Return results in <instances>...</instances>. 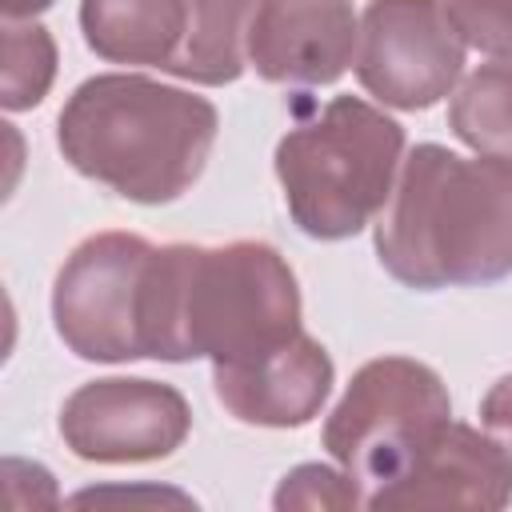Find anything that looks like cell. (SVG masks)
Segmentation results:
<instances>
[{"label": "cell", "instance_id": "8992f818", "mask_svg": "<svg viewBox=\"0 0 512 512\" xmlns=\"http://www.w3.org/2000/svg\"><path fill=\"white\" fill-rule=\"evenodd\" d=\"M152 244L132 232L88 236L56 272L52 320L60 340L80 360L124 364L140 360L136 300Z\"/></svg>", "mask_w": 512, "mask_h": 512}, {"label": "cell", "instance_id": "ac0fdd59", "mask_svg": "<svg viewBox=\"0 0 512 512\" xmlns=\"http://www.w3.org/2000/svg\"><path fill=\"white\" fill-rule=\"evenodd\" d=\"M68 504L84 508V504H192V500L168 488H88Z\"/></svg>", "mask_w": 512, "mask_h": 512}, {"label": "cell", "instance_id": "52a82bcc", "mask_svg": "<svg viewBox=\"0 0 512 512\" xmlns=\"http://www.w3.org/2000/svg\"><path fill=\"white\" fill-rule=\"evenodd\" d=\"M356 80L388 108H432L464 72V40L444 0H368L356 40Z\"/></svg>", "mask_w": 512, "mask_h": 512}, {"label": "cell", "instance_id": "5bb4252c", "mask_svg": "<svg viewBox=\"0 0 512 512\" xmlns=\"http://www.w3.org/2000/svg\"><path fill=\"white\" fill-rule=\"evenodd\" d=\"M448 124L472 152L512 160V60L468 72L452 92Z\"/></svg>", "mask_w": 512, "mask_h": 512}, {"label": "cell", "instance_id": "277c9868", "mask_svg": "<svg viewBox=\"0 0 512 512\" xmlns=\"http://www.w3.org/2000/svg\"><path fill=\"white\" fill-rule=\"evenodd\" d=\"M404 156V132L360 96H336L276 144V176L300 232L356 236L384 212Z\"/></svg>", "mask_w": 512, "mask_h": 512}, {"label": "cell", "instance_id": "9c48e42d", "mask_svg": "<svg viewBox=\"0 0 512 512\" xmlns=\"http://www.w3.org/2000/svg\"><path fill=\"white\" fill-rule=\"evenodd\" d=\"M512 500V452L488 432L448 420L420 456L388 484L368 492L376 512H424V508H468L496 512Z\"/></svg>", "mask_w": 512, "mask_h": 512}, {"label": "cell", "instance_id": "4fadbf2b", "mask_svg": "<svg viewBox=\"0 0 512 512\" xmlns=\"http://www.w3.org/2000/svg\"><path fill=\"white\" fill-rule=\"evenodd\" d=\"M264 0H188V28L172 76L192 84H232L248 68V40Z\"/></svg>", "mask_w": 512, "mask_h": 512}, {"label": "cell", "instance_id": "ffe728a7", "mask_svg": "<svg viewBox=\"0 0 512 512\" xmlns=\"http://www.w3.org/2000/svg\"><path fill=\"white\" fill-rule=\"evenodd\" d=\"M4 4V16L8 20H32L36 12H44L52 0H0Z\"/></svg>", "mask_w": 512, "mask_h": 512}, {"label": "cell", "instance_id": "5b68a950", "mask_svg": "<svg viewBox=\"0 0 512 512\" xmlns=\"http://www.w3.org/2000/svg\"><path fill=\"white\" fill-rule=\"evenodd\" d=\"M448 416V388L428 364L380 356L368 360L344 388L324 424V448L352 480H360V488L376 492L420 456Z\"/></svg>", "mask_w": 512, "mask_h": 512}, {"label": "cell", "instance_id": "9a60e30c", "mask_svg": "<svg viewBox=\"0 0 512 512\" xmlns=\"http://www.w3.org/2000/svg\"><path fill=\"white\" fill-rule=\"evenodd\" d=\"M4 108L24 112L44 100L56 76V44L36 20H4Z\"/></svg>", "mask_w": 512, "mask_h": 512}, {"label": "cell", "instance_id": "7a4b0ae2", "mask_svg": "<svg viewBox=\"0 0 512 512\" xmlns=\"http://www.w3.org/2000/svg\"><path fill=\"white\" fill-rule=\"evenodd\" d=\"M376 256L408 288L492 284L512 272V160L420 144L376 220Z\"/></svg>", "mask_w": 512, "mask_h": 512}, {"label": "cell", "instance_id": "30bf717a", "mask_svg": "<svg viewBox=\"0 0 512 512\" xmlns=\"http://www.w3.org/2000/svg\"><path fill=\"white\" fill-rule=\"evenodd\" d=\"M352 0H264L248 40V64L272 84H332L356 60Z\"/></svg>", "mask_w": 512, "mask_h": 512}, {"label": "cell", "instance_id": "8fae6325", "mask_svg": "<svg viewBox=\"0 0 512 512\" xmlns=\"http://www.w3.org/2000/svg\"><path fill=\"white\" fill-rule=\"evenodd\" d=\"M212 384H216V400L240 424L300 428L324 408L332 392V360L324 344L300 332L260 360L216 364Z\"/></svg>", "mask_w": 512, "mask_h": 512}, {"label": "cell", "instance_id": "d6986e66", "mask_svg": "<svg viewBox=\"0 0 512 512\" xmlns=\"http://www.w3.org/2000/svg\"><path fill=\"white\" fill-rule=\"evenodd\" d=\"M480 420H484V428L512 452V376H500V380L488 388V396H484V404H480Z\"/></svg>", "mask_w": 512, "mask_h": 512}, {"label": "cell", "instance_id": "3957f363", "mask_svg": "<svg viewBox=\"0 0 512 512\" xmlns=\"http://www.w3.org/2000/svg\"><path fill=\"white\" fill-rule=\"evenodd\" d=\"M216 128L220 116L204 96L108 72L68 96L56 140L80 176L136 204H168L204 172Z\"/></svg>", "mask_w": 512, "mask_h": 512}, {"label": "cell", "instance_id": "2e32d148", "mask_svg": "<svg viewBox=\"0 0 512 512\" xmlns=\"http://www.w3.org/2000/svg\"><path fill=\"white\" fill-rule=\"evenodd\" d=\"M276 508H356L368 504V496L360 492V480H352L344 468H328V464H300L284 476V484L272 496Z\"/></svg>", "mask_w": 512, "mask_h": 512}, {"label": "cell", "instance_id": "e0dca14e", "mask_svg": "<svg viewBox=\"0 0 512 512\" xmlns=\"http://www.w3.org/2000/svg\"><path fill=\"white\" fill-rule=\"evenodd\" d=\"M444 12L464 44L488 56H512V0H444Z\"/></svg>", "mask_w": 512, "mask_h": 512}, {"label": "cell", "instance_id": "6da1fadb", "mask_svg": "<svg viewBox=\"0 0 512 512\" xmlns=\"http://www.w3.org/2000/svg\"><path fill=\"white\" fill-rule=\"evenodd\" d=\"M140 352L152 360L248 364L300 336V288L260 240L152 248L136 300Z\"/></svg>", "mask_w": 512, "mask_h": 512}, {"label": "cell", "instance_id": "ba28073f", "mask_svg": "<svg viewBox=\"0 0 512 512\" xmlns=\"http://www.w3.org/2000/svg\"><path fill=\"white\" fill-rule=\"evenodd\" d=\"M188 428V400L160 380H92L80 384L60 408L64 444L92 464L164 460L184 444Z\"/></svg>", "mask_w": 512, "mask_h": 512}, {"label": "cell", "instance_id": "7c38bea8", "mask_svg": "<svg viewBox=\"0 0 512 512\" xmlns=\"http://www.w3.org/2000/svg\"><path fill=\"white\" fill-rule=\"evenodd\" d=\"M80 28L96 56L168 72L184 44L188 0H80Z\"/></svg>", "mask_w": 512, "mask_h": 512}]
</instances>
